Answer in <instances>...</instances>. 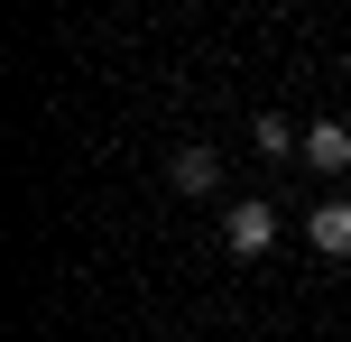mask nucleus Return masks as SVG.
Returning <instances> with one entry per match:
<instances>
[{
	"mask_svg": "<svg viewBox=\"0 0 351 342\" xmlns=\"http://www.w3.org/2000/svg\"><path fill=\"white\" fill-rule=\"evenodd\" d=\"M305 167H315V176H351V130L342 121H315V130H305Z\"/></svg>",
	"mask_w": 351,
	"mask_h": 342,
	"instance_id": "obj_3",
	"label": "nucleus"
},
{
	"mask_svg": "<svg viewBox=\"0 0 351 342\" xmlns=\"http://www.w3.org/2000/svg\"><path fill=\"white\" fill-rule=\"evenodd\" d=\"M305 241H315L324 259H351V204H342V195H324L315 213H305Z\"/></svg>",
	"mask_w": 351,
	"mask_h": 342,
	"instance_id": "obj_2",
	"label": "nucleus"
},
{
	"mask_svg": "<svg viewBox=\"0 0 351 342\" xmlns=\"http://www.w3.org/2000/svg\"><path fill=\"white\" fill-rule=\"evenodd\" d=\"M259 148H268V158H305V130H287L278 111H259Z\"/></svg>",
	"mask_w": 351,
	"mask_h": 342,
	"instance_id": "obj_5",
	"label": "nucleus"
},
{
	"mask_svg": "<svg viewBox=\"0 0 351 342\" xmlns=\"http://www.w3.org/2000/svg\"><path fill=\"white\" fill-rule=\"evenodd\" d=\"M222 241H231L241 259H259L268 241H278V213H268V204H231V213H222Z\"/></svg>",
	"mask_w": 351,
	"mask_h": 342,
	"instance_id": "obj_1",
	"label": "nucleus"
},
{
	"mask_svg": "<svg viewBox=\"0 0 351 342\" xmlns=\"http://www.w3.org/2000/svg\"><path fill=\"white\" fill-rule=\"evenodd\" d=\"M167 176L185 185V195H213V185H222V158H213V148L194 139V148H176V158H167Z\"/></svg>",
	"mask_w": 351,
	"mask_h": 342,
	"instance_id": "obj_4",
	"label": "nucleus"
}]
</instances>
